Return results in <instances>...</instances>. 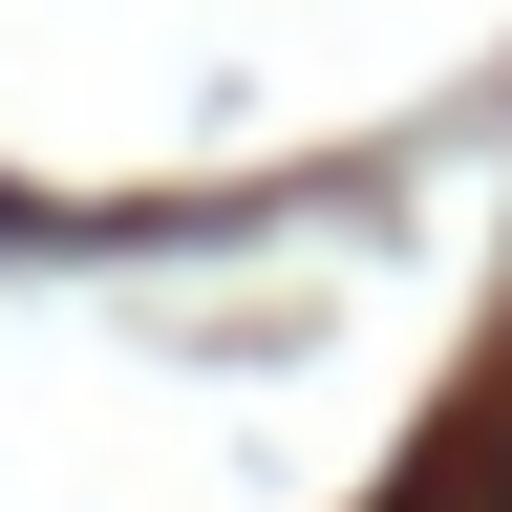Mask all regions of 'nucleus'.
Listing matches in <instances>:
<instances>
[{"mask_svg": "<svg viewBox=\"0 0 512 512\" xmlns=\"http://www.w3.org/2000/svg\"><path fill=\"white\" fill-rule=\"evenodd\" d=\"M491 512H512V491H491Z\"/></svg>", "mask_w": 512, "mask_h": 512, "instance_id": "f257e3e1", "label": "nucleus"}]
</instances>
